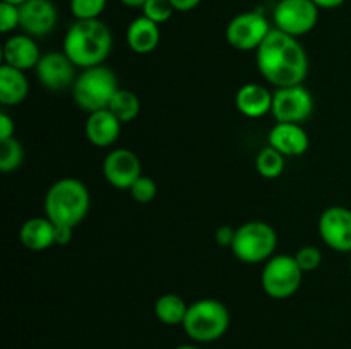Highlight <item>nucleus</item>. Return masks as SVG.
I'll return each mask as SVG.
<instances>
[{
  "label": "nucleus",
  "mask_w": 351,
  "mask_h": 349,
  "mask_svg": "<svg viewBox=\"0 0 351 349\" xmlns=\"http://www.w3.org/2000/svg\"><path fill=\"white\" fill-rule=\"evenodd\" d=\"M259 74L274 88L304 84L308 75V55L298 38L273 27L256 50Z\"/></svg>",
  "instance_id": "obj_1"
},
{
  "label": "nucleus",
  "mask_w": 351,
  "mask_h": 349,
  "mask_svg": "<svg viewBox=\"0 0 351 349\" xmlns=\"http://www.w3.org/2000/svg\"><path fill=\"white\" fill-rule=\"evenodd\" d=\"M112 48L113 34L101 19L75 21L65 33L62 44V51L81 70L105 64Z\"/></svg>",
  "instance_id": "obj_2"
},
{
  "label": "nucleus",
  "mask_w": 351,
  "mask_h": 349,
  "mask_svg": "<svg viewBox=\"0 0 351 349\" xmlns=\"http://www.w3.org/2000/svg\"><path fill=\"white\" fill-rule=\"evenodd\" d=\"M45 216L55 226L75 228L88 216L91 195L88 187L77 178H60L50 185L45 195Z\"/></svg>",
  "instance_id": "obj_3"
},
{
  "label": "nucleus",
  "mask_w": 351,
  "mask_h": 349,
  "mask_svg": "<svg viewBox=\"0 0 351 349\" xmlns=\"http://www.w3.org/2000/svg\"><path fill=\"white\" fill-rule=\"evenodd\" d=\"M119 77L106 65L82 68L71 88L72 99L82 112L95 113L110 106L115 92L119 91Z\"/></svg>",
  "instance_id": "obj_4"
},
{
  "label": "nucleus",
  "mask_w": 351,
  "mask_h": 349,
  "mask_svg": "<svg viewBox=\"0 0 351 349\" xmlns=\"http://www.w3.org/2000/svg\"><path fill=\"white\" fill-rule=\"evenodd\" d=\"M182 327L192 341L215 342L228 331L230 311L219 300L202 298L189 305Z\"/></svg>",
  "instance_id": "obj_5"
},
{
  "label": "nucleus",
  "mask_w": 351,
  "mask_h": 349,
  "mask_svg": "<svg viewBox=\"0 0 351 349\" xmlns=\"http://www.w3.org/2000/svg\"><path fill=\"white\" fill-rule=\"evenodd\" d=\"M278 235L276 229L264 221H249L235 229L230 250L243 263H266L276 255Z\"/></svg>",
  "instance_id": "obj_6"
},
{
  "label": "nucleus",
  "mask_w": 351,
  "mask_h": 349,
  "mask_svg": "<svg viewBox=\"0 0 351 349\" xmlns=\"http://www.w3.org/2000/svg\"><path fill=\"white\" fill-rule=\"evenodd\" d=\"M304 274L293 255L278 253L264 263L261 272V286L269 298L288 300L300 289Z\"/></svg>",
  "instance_id": "obj_7"
},
{
  "label": "nucleus",
  "mask_w": 351,
  "mask_h": 349,
  "mask_svg": "<svg viewBox=\"0 0 351 349\" xmlns=\"http://www.w3.org/2000/svg\"><path fill=\"white\" fill-rule=\"evenodd\" d=\"M271 24L263 12L247 10L228 23L225 38L232 48L239 51H256L271 33Z\"/></svg>",
  "instance_id": "obj_8"
},
{
  "label": "nucleus",
  "mask_w": 351,
  "mask_h": 349,
  "mask_svg": "<svg viewBox=\"0 0 351 349\" xmlns=\"http://www.w3.org/2000/svg\"><path fill=\"white\" fill-rule=\"evenodd\" d=\"M319 10L312 0H280L273 10L274 27L300 38L317 26Z\"/></svg>",
  "instance_id": "obj_9"
},
{
  "label": "nucleus",
  "mask_w": 351,
  "mask_h": 349,
  "mask_svg": "<svg viewBox=\"0 0 351 349\" xmlns=\"http://www.w3.org/2000/svg\"><path fill=\"white\" fill-rule=\"evenodd\" d=\"M315 108L314 96L304 84L276 88L273 92L271 115L281 123H304L312 116Z\"/></svg>",
  "instance_id": "obj_10"
},
{
  "label": "nucleus",
  "mask_w": 351,
  "mask_h": 349,
  "mask_svg": "<svg viewBox=\"0 0 351 349\" xmlns=\"http://www.w3.org/2000/svg\"><path fill=\"white\" fill-rule=\"evenodd\" d=\"M75 68L77 67L72 64V60L64 51H47L41 55L34 74L45 89L62 92L74 86L75 77H77Z\"/></svg>",
  "instance_id": "obj_11"
},
{
  "label": "nucleus",
  "mask_w": 351,
  "mask_h": 349,
  "mask_svg": "<svg viewBox=\"0 0 351 349\" xmlns=\"http://www.w3.org/2000/svg\"><path fill=\"white\" fill-rule=\"evenodd\" d=\"M103 177L117 190H129L134 181L143 177L139 156L127 147L112 149L103 161Z\"/></svg>",
  "instance_id": "obj_12"
},
{
  "label": "nucleus",
  "mask_w": 351,
  "mask_h": 349,
  "mask_svg": "<svg viewBox=\"0 0 351 349\" xmlns=\"http://www.w3.org/2000/svg\"><path fill=\"white\" fill-rule=\"evenodd\" d=\"M319 236L331 250L351 253V209L343 205L328 207L319 218Z\"/></svg>",
  "instance_id": "obj_13"
},
{
  "label": "nucleus",
  "mask_w": 351,
  "mask_h": 349,
  "mask_svg": "<svg viewBox=\"0 0 351 349\" xmlns=\"http://www.w3.org/2000/svg\"><path fill=\"white\" fill-rule=\"evenodd\" d=\"M19 27L33 38L48 36L58 23V10L51 0H27L19 5Z\"/></svg>",
  "instance_id": "obj_14"
},
{
  "label": "nucleus",
  "mask_w": 351,
  "mask_h": 349,
  "mask_svg": "<svg viewBox=\"0 0 351 349\" xmlns=\"http://www.w3.org/2000/svg\"><path fill=\"white\" fill-rule=\"evenodd\" d=\"M267 146L274 147L287 157H297L307 153L311 139L300 123L276 122L267 135Z\"/></svg>",
  "instance_id": "obj_15"
},
{
  "label": "nucleus",
  "mask_w": 351,
  "mask_h": 349,
  "mask_svg": "<svg viewBox=\"0 0 351 349\" xmlns=\"http://www.w3.org/2000/svg\"><path fill=\"white\" fill-rule=\"evenodd\" d=\"M41 55L43 53L40 51V47L29 34H16L3 43V64L17 70H34Z\"/></svg>",
  "instance_id": "obj_16"
},
{
  "label": "nucleus",
  "mask_w": 351,
  "mask_h": 349,
  "mask_svg": "<svg viewBox=\"0 0 351 349\" xmlns=\"http://www.w3.org/2000/svg\"><path fill=\"white\" fill-rule=\"evenodd\" d=\"M123 123L108 108L89 113L84 132L95 147H110L119 140Z\"/></svg>",
  "instance_id": "obj_17"
},
{
  "label": "nucleus",
  "mask_w": 351,
  "mask_h": 349,
  "mask_svg": "<svg viewBox=\"0 0 351 349\" xmlns=\"http://www.w3.org/2000/svg\"><path fill=\"white\" fill-rule=\"evenodd\" d=\"M235 105L237 109L247 118H261L271 113L273 92L257 82H249L237 91Z\"/></svg>",
  "instance_id": "obj_18"
},
{
  "label": "nucleus",
  "mask_w": 351,
  "mask_h": 349,
  "mask_svg": "<svg viewBox=\"0 0 351 349\" xmlns=\"http://www.w3.org/2000/svg\"><path fill=\"white\" fill-rule=\"evenodd\" d=\"M55 222L47 216H34L23 222L19 229V240L24 248L31 252H43L55 245Z\"/></svg>",
  "instance_id": "obj_19"
},
{
  "label": "nucleus",
  "mask_w": 351,
  "mask_h": 349,
  "mask_svg": "<svg viewBox=\"0 0 351 349\" xmlns=\"http://www.w3.org/2000/svg\"><path fill=\"white\" fill-rule=\"evenodd\" d=\"M127 44L137 55H149L158 48L161 40L160 24L139 16L127 27Z\"/></svg>",
  "instance_id": "obj_20"
},
{
  "label": "nucleus",
  "mask_w": 351,
  "mask_h": 349,
  "mask_svg": "<svg viewBox=\"0 0 351 349\" xmlns=\"http://www.w3.org/2000/svg\"><path fill=\"white\" fill-rule=\"evenodd\" d=\"M29 82L23 70L3 64L0 67V103L3 106H17L27 98Z\"/></svg>",
  "instance_id": "obj_21"
},
{
  "label": "nucleus",
  "mask_w": 351,
  "mask_h": 349,
  "mask_svg": "<svg viewBox=\"0 0 351 349\" xmlns=\"http://www.w3.org/2000/svg\"><path fill=\"white\" fill-rule=\"evenodd\" d=\"M189 305L175 293H165L154 303V315L165 325H182L187 315Z\"/></svg>",
  "instance_id": "obj_22"
},
{
  "label": "nucleus",
  "mask_w": 351,
  "mask_h": 349,
  "mask_svg": "<svg viewBox=\"0 0 351 349\" xmlns=\"http://www.w3.org/2000/svg\"><path fill=\"white\" fill-rule=\"evenodd\" d=\"M110 112L117 116L122 123H130L136 120L141 113V99L130 89H122L115 92L108 106Z\"/></svg>",
  "instance_id": "obj_23"
},
{
  "label": "nucleus",
  "mask_w": 351,
  "mask_h": 349,
  "mask_svg": "<svg viewBox=\"0 0 351 349\" xmlns=\"http://www.w3.org/2000/svg\"><path fill=\"white\" fill-rule=\"evenodd\" d=\"M287 156L276 151L274 147L266 146L259 151L256 156V170L266 180H276L283 174L285 166H287Z\"/></svg>",
  "instance_id": "obj_24"
},
{
  "label": "nucleus",
  "mask_w": 351,
  "mask_h": 349,
  "mask_svg": "<svg viewBox=\"0 0 351 349\" xmlns=\"http://www.w3.org/2000/svg\"><path fill=\"white\" fill-rule=\"evenodd\" d=\"M24 161V147L16 137L0 140V171L10 173L16 171Z\"/></svg>",
  "instance_id": "obj_25"
},
{
  "label": "nucleus",
  "mask_w": 351,
  "mask_h": 349,
  "mask_svg": "<svg viewBox=\"0 0 351 349\" xmlns=\"http://www.w3.org/2000/svg\"><path fill=\"white\" fill-rule=\"evenodd\" d=\"M108 0H71V12L75 21L99 19L103 10L106 9Z\"/></svg>",
  "instance_id": "obj_26"
},
{
  "label": "nucleus",
  "mask_w": 351,
  "mask_h": 349,
  "mask_svg": "<svg viewBox=\"0 0 351 349\" xmlns=\"http://www.w3.org/2000/svg\"><path fill=\"white\" fill-rule=\"evenodd\" d=\"M141 9H143L144 17H147V19H151L156 24L168 23L171 16L177 12L170 0H146Z\"/></svg>",
  "instance_id": "obj_27"
},
{
  "label": "nucleus",
  "mask_w": 351,
  "mask_h": 349,
  "mask_svg": "<svg viewBox=\"0 0 351 349\" xmlns=\"http://www.w3.org/2000/svg\"><path fill=\"white\" fill-rule=\"evenodd\" d=\"M130 197L134 198L139 204H149L156 198L158 195V185L153 178L149 177H139L136 181H134L132 187L129 188Z\"/></svg>",
  "instance_id": "obj_28"
},
{
  "label": "nucleus",
  "mask_w": 351,
  "mask_h": 349,
  "mask_svg": "<svg viewBox=\"0 0 351 349\" xmlns=\"http://www.w3.org/2000/svg\"><path fill=\"white\" fill-rule=\"evenodd\" d=\"M293 257L304 272H312V270L319 269V266L322 263V252L314 245L302 246Z\"/></svg>",
  "instance_id": "obj_29"
},
{
  "label": "nucleus",
  "mask_w": 351,
  "mask_h": 349,
  "mask_svg": "<svg viewBox=\"0 0 351 349\" xmlns=\"http://www.w3.org/2000/svg\"><path fill=\"white\" fill-rule=\"evenodd\" d=\"M21 24V12L19 5H12V3L0 2V31L3 34L10 33Z\"/></svg>",
  "instance_id": "obj_30"
},
{
  "label": "nucleus",
  "mask_w": 351,
  "mask_h": 349,
  "mask_svg": "<svg viewBox=\"0 0 351 349\" xmlns=\"http://www.w3.org/2000/svg\"><path fill=\"white\" fill-rule=\"evenodd\" d=\"M235 229L228 224L219 226L215 231V242L218 246H223V248H230L233 243V238H235Z\"/></svg>",
  "instance_id": "obj_31"
},
{
  "label": "nucleus",
  "mask_w": 351,
  "mask_h": 349,
  "mask_svg": "<svg viewBox=\"0 0 351 349\" xmlns=\"http://www.w3.org/2000/svg\"><path fill=\"white\" fill-rule=\"evenodd\" d=\"M14 130H16V125H14V120L7 115L5 112L0 113V140L12 139Z\"/></svg>",
  "instance_id": "obj_32"
},
{
  "label": "nucleus",
  "mask_w": 351,
  "mask_h": 349,
  "mask_svg": "<svg viewBox=\"0 0 351 349\" xmlns=\"http://www.w3.org/2000/svg\"><path fill=\"white\" fill-rule=\"evenodd\" d=\"M72 238H74V228L57 226V229H55V245L65 246L72 242Z\"/></svg>",
  "instance_id": "obj_33"
},
{
  "label": "nucleus",
  "mask_w": 351,
  "mask_h": 349,
  "mask_svg": "<svg viewBox=\"0 0 351 349\" xmlns=\"http://www.w3.org/2000/svg\"><path fill=\"white\" fill-rule=\"evenodd\" d=\"M170 2L177 12H191L201 3V0H170Z\"/></svg>",
  "instance_id": "obj_34"
},
{
  "label": "nucleus",
  "mask_w": 351,
  "mask_h": 349,
  "mask_svg": "<svg viewBox=\"0 0 351 349\" xmlns=\"http://www.w3.org/2000/svg\"><path fill=\"white\" fill-rule=\"evenodd\" d=\"M312 2H314L319 9L331 10V9H338V7H341L346 0H312Z\"/></svg>",
  "instance_id": "obj_35"
},
{
  "label": "nucleus",
  "mask_w": 351,
  "mask_h": 349,
  "mask_svg": "<svg viewBox=\"0 0 351 349\" xmlns=\"http://www.w3.org/2000/svg\"><path fill=\"white\" fill-rule=\"evenodd\" d=\"M119 2L123 3V5H127V7H143L146 0H119Z\"/></svg>",
  "instance_id": "obj_36"
},
{
  "label": "nucleus",
  "mask_w": 351,
  "mask_h": 349,
  "mask_svg": "<svg viewBox=\"0 0 351 349\" xmlns=\"http://www.w3.org/2000/svg\"><path fill=\"white\" fill-rule=\"evenodd\" d=\"M2 2L12 3V5H23V3L27 2V0H2Z\"/></svg>",
  "instance_id": "obj_37"
},
{
  "label": "nucleus",
  "mask_w": 351,
  "mask_h": 349,
  "mask_svg": "<svg viewBox=\"0 0 351 349\" xmlns=\"http://www.w3.org/2000/svg\"><path fill=\"white\" fill-rule=\"evenodd\" d=\"M175 349H201V348H197V346H191V344H182Z\"/></svg>",
  "instance_id": "obj_38"
},
{
  "label": "nucleus",
  "mask_w": 351,
  "mask_h": 349,
  "mask_svg": "<svg viewBox=\"0 0 351 349\" xmlns=\"http://www.w3.org/2000/svg\"><path fill=\"white\" fill-rule=\"evenodd\" d=\"M350 272H351V253H350Z\"/></svg>",
  "instance_id": "obj_39"
}]
</instances>
